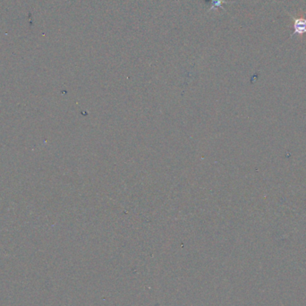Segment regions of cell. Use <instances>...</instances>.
I'll return each mask as SVG.
<instances>
[{"label": "cell", "mask_w": 306, "mask_h": 306, "mask_svg": "<svg viewBox=\"0 0 306 306\" xmlns=\"http://www.w3.org/2000/svg\"><path fill=\"white\" fill-rule=\"evenodd\" d=\"M293 20H294V29H295V31L292 34V37L296 35V34L300 36L306 34V18H304V17H300V18L293 17Z\"/></svg>", "instance_id": "6da1fadb"}]
</instances>
